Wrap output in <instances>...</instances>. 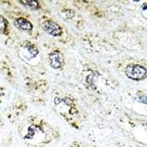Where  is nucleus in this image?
<instances>
[{"label": "nucleus", "mask_w": 147, "mask_h": 147, "mask_svg": "<svg viewBox=\"0 0 147 147\" xmlns=\"http://www.w3.org/2000/svg\"><path fill=\"white\" fill-rule=\"evenodd\" d=\"M6 27V22H5V18L0 16V32H3Z\"/></svg>", "instance_id": "423d86ee"}, {"label": "nucleus", "mask_w": 147, "mask_h": 147, "mask_svg": "<svg viewBox=\"0 0 147 147\" xmlns=\"http://www.w3.org/2000/svg\"><path fill=\"white\" fill-rule=\"evenodd\" d=\"M50 65L54 69H60L63 65V55L58 52H53L49 56Z\"/></svg>", "instance_id": "7ed1b4c3"}, {"label": "nucleus", "mask_w": 147, "mask_h": 147, "mask_svg": "<svg viewBox=\"0 0 147 147\" xmlns=\"http://www.w3.org/2000/svg\"><path fill=\"white\" fill-rule=\"evenodd\" d=\"M126 74L129 78L134 80H140L146 77V70L144 67L138 65H134L129 66L126 70Z\"/></svg>", "instance_id": "f257e3e1"}, {"label": "nucleus", "mask_w": 147, "mask_h": 147, "mask_svg": "<svg viewBox=\"0 0 147 147\" xmlns=\"http://www.w3.org/2000/svg\"><path fill=\"white\" fill-rule=\"evenodd\" d=\"M17 23H18V26L21 27L23 30H31L32 28V26L30 22H28L26 19H24V18H19L18 21H17Z\"/></svg>", "instance_id": "20e7f679"}, {"label": "nucleus", "mask_w": 147, "mask_h": 147, "mask_svg": "<svg viewBox=\"0 0 147 147\" xmlns=\"http://www.w3.org/2000/svg\"><path fill=\"white\" fill-rule=\"evenodd\" d=\"M28 51L31 56H35V55H36L38 53V49H37L35 48V46L33 45H30V47H28Z\"/></svg>", "instance_id": "39448f33"}, {"label": "nucleus", "mask_w": 147, "mask_h": 147, "mask_svg": "<svg viewBox=\"0 0 147 147\" xmlns=\"http://www.w3.org/2000/svg\"><path fill=\"white\" fill-rule=\"evenodd\" d=\"M143 10H147V5H145L144 6V7H143Z\"/></svg>", "instance_id": "1a4fd4ad"}, {"label": "nucleus", "mask_w": 147, "mask_h": 147, "mask_svg": "<svg viewBox=\"0 0 147 147\" xmlns=\"http://www.w3.org/2000/svg\"><path fill=\"white\" fill-rule=\"evenodd\" d=\"M146 129H147V125H146Z\"/></svg>", "instance_id": "9d476101"}, {"label": "nucleus", "mask_w": 147, "mask_h": 147, "mask_svg": "<svg viewBox=\"0 0 147 147\" xmlns=\"http://www.w3.org/2000/svg\"><path fill=\"white\" fill-rule=\"evenodd\" d=\"M44 30L47 33L54 36H59L62 33V29L55 22L47 21L44 24Z\"/></svg>", "instance_id": "f03ea898"}, {"label": "nucleus", "mask_w": 147, "mask_h": 147, "mask_svg": "<svg viewBox=\"0 0 147 147\" xmlns=\"http://www.w3.org/2000/svg\"><path fill=\"white\" fill-rule=\"evenodd\" d=\"M22 2H23L24 4L28 5L31 7H38V3L35 1H22Z\"/></svg>", "instance_id": "0eeeda50"}, {"label": "nucleus", "mask_w": 147, "mask_h": 147, "mask_svg": "<svg viewBox=\"0 0 147 147\" xmlns=\"http://www.w3.org/2000/svg\"><path fill=\"white\" fill-rule=\"evenodd\" d=\"M138 101L142 103L147 105V96H140L138 98Z\"/></svg>", "instance_id": "6e6552de"}]
</instances>
